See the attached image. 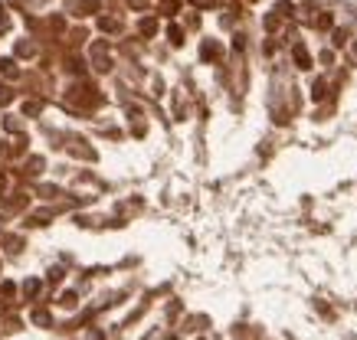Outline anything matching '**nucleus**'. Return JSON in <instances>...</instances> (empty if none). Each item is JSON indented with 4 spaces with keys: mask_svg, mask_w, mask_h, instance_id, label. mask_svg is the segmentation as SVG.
<instances>
[{
    "mask_svg": "<svg viewBox=\"0 0 357 340\" xmlns=\"http://www.w3.org/2000/svg\"><path fill=\"white\" fill-rule=\"evenodd\" d=\"M92 53H95V69H108V59H105V46H102V43H98V46L95 49H92Z\"/></svg>",
    "mask_w": 357,
    "mask_h": 340,
    "instance_id": "obj_1",
    "label": "nucleus"
},
{
    "mask_svg": "<svg viewBox=\"0 0 357 340\" xmlns=\"http://www.w3.org/2000/svg\"><path fill=\"white\" fill-rule=\"evenodd\" d=\"M295 63H298V69H308V53H305L302 46L295 49Z\"/></svg>",
    "mask_w": 357,
    "mask_h": 340,
    "instance_id": "obj_2",
    "label": "nucleus"
},
{
    "mask_svg": "<svg viewBox=\"0 0 357 340\" xmlns=\"http://www.w3.org/2000/svg\"><path fill=\"white\" fill-rule=\"evenodd\" d=\"M33 321L46 327V324H49V314H46V311H33Z\"/></svg>",
    "mask_w": 357,
    "mask_h": 340,
    "instance_id": "obj_3",
    "label": "nucleus"
},
{
    "mask_svg": "<svg viewBox=\"0 0 357 340\" xmlns=\"http://www.w3.org/2000/svg\"><path fill=\"white\" fill-rule=\"evenodd\" d=\"M23 291H26V294H36V291H40V281H36V278H30V281L23 285Z\"/></svg>",
    "mask_w": 357,
    "mask_h": 340,
    "instance_id": "obj_4",
    "label": "nucleus"
},
{
    "mask_svg": "<svg viewBox=\"0 0 357 340\" xmlns=\"http://www.w3.org/2000/svg\"><path fill=\"white\" fill-rule=\"evenodd\" d=\"M193 3H197V7H206V3H213V0H193Z\"/></svg>",
    "mask_w": 357,
    "mask_h": 340,
    "instance_id": "obj_5",
    "label": "nucleus"
}]
</instances>
